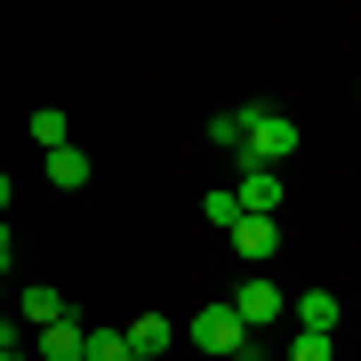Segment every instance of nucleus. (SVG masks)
Listing matches in <instances>:
<instances>
[{"label": "nucleus", "instance_id": "18", "mask_svg": "<svg viewBox=\"0 0 361 361\" xmlns=\"http://www.w3.org/2000/svg\"><path fill=\"white\" fill-rule=\"evenodd\" d=\"M0 305H8V273H0Z\"/></svg>", "mask_w": 361, "mask_h": 361}, {"label": "nucleus", "instance_id": "12", "mask_svg": "<svg viewBox=\"0 0 361 361\" xmlns=\"http://www.w3.org/2000/svg\"><path fill=\"white\" fill-rule=\"evenodd\" d=\"M32 145H49V153H56V145H73V129H65L56 104H40V113H32Z\"/></svg>", "mask_w": 361, "mask_h": 361}, {"label": "nucleus", "instance_id": "9", "mask_svg": "<svg viewBox=\"0 0 361 361\" xmlns=\"http://www.w3.org/2000/svg\"><path fill=\"white\" fill-rule=\"evenodd\" d=\"M49 185L56 193H80V185H89V153H80V145H56L49 153Z\"/></svg>", "mask_w": 361, "mask_h": 361}, {"label": "nucleus", "instance_id": "6", "mask_svg": "<svg viewBox=\"0 0 361 361\" xmlns=\"http://www.w3.org/2000/svg\"><path fill=\"white\" fill-rule=\"evenodd\" d=\"M297 329L337 337V289H305V297H297Z\"/></svg>", "mask_w": 361, "mask_h": 361}, {"label": "nucleus", "instance_id": "10", "mask_svg": "<svg viewBox=\"0 0 361 361\" xmlns=\"http://www.w3.org/2000/svg\"><path fill=\"white\" fill-rule=\"evenodd\" d=\"M65 313H73V305H65V289H49V281H25V322H32V329L65 322Z\"/></svg>", "mask_w": 361, "mask_h": 361}, {"label": "nucleus", "instance_id": "14", "mask_svg": "<svg viewBox=\"0 0 361 361\" xmlns=\"http://www.w3.org/2000/svg\"><path fill=\"white\" fill-rule=\"evenodd\" d=\"M80 361H129V337H121V329H89Z\"/></svg>", "mask_w": 361, "mask_h": 361}, {"label": "nucleus", "instance_id": "1", "mask_svg": "<svg viewBox=\"0 0 361 361\" xmlns=\"http://www.w3.org/2000/svg\"><path fill=\"white\" fill-rule=\"evenodd\" d=\"M297 153V121L289 113H273V104H249V137H241V169H281Z\"/></svg>", "mask_w": 361, "mask_h": 361}, {"label": "nucleus", "instance_id": "8", "mask_svg": "<svg viewBox=\"0 0 361 361\" xmlns=\"http://www.w3.org/2000/svg\"><path fill=\"white\" fill-rule=\"evenodd\" d=\"M121 337H129V353H145V361H161V345H169V337H177V329H169V313H137V322L121 329Z\"/></svg>", "mask_w": 361, "mask_h": 361}, {"label": "nucleus", "instance_id": "4", "mask_svg": "<svg viewBox=\"0 0 361 361\" xmlns=\"http://www.w3.org/2000/svg\"><path fill=\"white\" fill-rule=\"evenodd\" d=\"M225 305L241 313V329H265V322H281V281H241Z\"/></svg>", "mask_w": 361, "mask_h": 361}, {"label": "nucleus", "instance_id": "5", "mask_svg": "<svg viewBox=\"0 0 361 361\" xmlns=\"http://www.w3.org/2000/svg\"><path fill=\"white\" fill-rule=\"evenodd\" d=\"M233 249H241L249 265L281 257V217H241V225H233Z\"/></svg>", "mask_w": 361, "mask_h": 361}, {"label": "nucleus", "instance_id": "19", "mask_svg": "<svg viewBox=\"0 0 361 361\" xmlns=\"http://www.w3.org/2000/svg\"><path fill=\"white\" fill-rule=\"evenodd\" d=\"M0 361H16V353H0Z\"/></svg>", "mask_w": 361, "mask_h": 361}, {"label": "nucleus", "instance_id": "13", "mask_svg": "<svg viewBox=\"0 0 361 361\" xmlns=\"http://www.w3.org/2000/svg\"><path fill=\"white\" fill-rule=\"evenodd\" d=\"M201 217L217 225V233H233V225H241V201H233V185H217V193L201 201Z\"/></svg>", "mask_w": 361, "mask_h": 361}, {"label": "nucleus", "instance_id": "20", "mask_svg": "<svg viewBox=\"0 0 361 361\" xmlns=\"http://www.w3.org/2000/svg\"><path fill=\"white\" fill-rule=\"evenodd\" d=\"M129 361H145V353H129Z\"/></svg>", "mask_w": 361, "mask_h": 361}, {"label": "nucleus", "instance_id": "7", "mask_svg": "<svg viewBox=\"0 0 361 361\" xmlns=\"http://www.w3.org/2000/svg\"><path fill=\"white\" fill-rule=\"evenodd\" d=\"M80 345H89V329H80L73 313H65V322H49V329H40V361H80Z\"/></svg>", "mask_w": 361, "mask_h": 361}, {"label": "nucleus", "instance_id": "3", "mask_svg": "<svg viewBox=\"0 0 361 361\" xmlns=\"http://www.w3.org/2000/svg\"><path fill=\"white\" fill-rule=\"evenodd\" d=\"M233 201H241V217H281V169H241Z\"/></svg>", "mask_w": 361, "mask_h": 361}, {"label": "nucleus", "instance_id": "16", "mask_svg": "<svg viewBox=\"0 0 361 361\" xmlns=\"http://www.w3.org/2000/svg\"><path fill=\"white\" fill-rule=\"evenodd\" d=\"M0 273L16 281V225H8V217H0Z\"/></svg>", "mask_w": 361, "mask_h": 361}, {"label": "nucleus", "instance_id": "11", "mask_svg": "<svg viewBox=\"0 0 361 361\" xmlns=\"http://www.w3.org/2000/svg\"><path fill=\"white\" fill-rule=\"evenodd\" d=\"M241 137H249V104H225V113L209 121V145H217V153H241Z\"/></svg>", "mask_w": 361, "mask_h": 361}, {"label": "nucleus", "instance_id": "17", "mask_svg": "<svg viewBox=\"0 0 361 361\" xmlns=\"http://www.w3.org/2000/svg\"><path fill=\"white\" fill-rule=\"evenodd\" d=\"M8 201H16V177H8V169H0V217H8Z\"/></svg>", "mask_w": 361, "mask_h": 361}, {"label": "nucleus", "instance_id": "15", "mask_svg": "<svg viewBox=\"0 0 361 361\" xmlns=\"http://www.w3.org/2000/svg\"><path fill=\"white\" fill-rule=\"evenodd\" d=\"M289 361H337V337H313V329H297V337H289Z\"/></svg>", "mask_w": 361, "mask_h": 361}, {"label": "nucleus", "instance_id": "2", "mask_svg": "<svg viewBox=\"0 0 361 361\" xmlns=\"http://www.w3.org/2000/svg\"><path fill=\"white\" fill-rule=\"evenodd\" d=\"M185 337H193L201 353H225V361H233V353L249 345V329H241V313H233L225 297H217V305H201V313H193V329H185Z\"/></svg>", "mask_w": 361, "mask_h": 361}]
</instances>
